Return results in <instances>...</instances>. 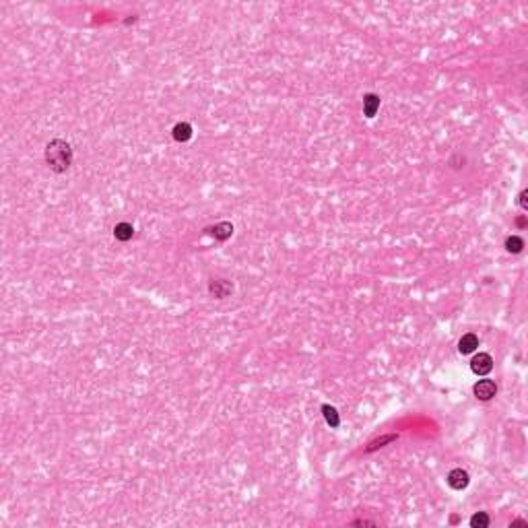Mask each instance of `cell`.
<instances>
[{
  "label": "cell",
  "instance_id": "7a4b0ae2",
  "mask_svg": "<svg viewBox=\"0 0 528 528\" xmlns=\"http://www.w3.org/2000/svg\"><path fill=\"white\" fill-rule=\"evenodd\" d=\"M470 369L477 376H487L491 369H493V357L489 353H479L474 355L472 361H470Z\"/></svg>",
  "mask_w": 528,
  "mask_h": 528
},
{
  "label": "cell",
  "instance_id": "277c9868",
  "mask_svg": "<svg viewBox=\"0 0 528 528\" xmlns=\"http://www.w3.org/2000/svg\"><path fill=\"white\" fill-rule=\"evenodd\" d=\"M468 481H470L468 472L462 470V468H454V470H450V474H448V485L456 491H462L464 487H468Z\"/></svg>",
  "mask_w": 528,
  "mask_h": 528
},
{
  "label": "cell",
  "instance_id": "9c48e42d",
  "mask_svg": "<svg viewBox=\"0 0 528 528\" xmlns=\"http://www.w3.org/2000/svg\"><path fill=\"white\" fill-rule=\"evenodd\" d=\"M114 235H116V240H120V242H128L130 237L135 235V229H132L130 223H118L114 227Z\"/></svg>",
  "mask_w": 528,
  "mask_h": 528
},
{
  "label": "cell",
  "instance_id": "5bb4252c",
  "mask_svg": "<svg viewBox=\"0 0 528 528\" xmlns=\"http://www.w3.org/2000/svg\"><path fill=\"white\" fill-rule=\"evenodd\" d=\"M526 196H528V192H526V190H524V192H522V194H520V206H522V208H524V210H526V208H528V202H526Z\"/></svg>",
  "mask_w": 528,
  "mask_h": 528
},
{
  "label": "cell",
  "instance_id": "7c38bea8",
  "mask_svg": "<svg viewBox=\"0 0 528 528\" xmlns=\"http://www.w3.org/2000/svg\"><path fill=\"white\" fill-rule=\"evenodd\" d=\"M322 411H324V419H326V423H328L330 427H338L340 419H338V413H336V409H334V407H328V405H324V407H322Z\"/></svg>",
  "mask_w": 528,
  "mask_h": 528
},
{
  "label": "cell",
  "instance_id": "6da1fadb",
  "mask_svg": "<svg viewBox=\"0 0 528 528\" xmlns=\"http://www.w3.org/2000/svg\"><path fill=\"white\" fill-rule=\"evenodd\" d=\"M46 163L50 165L52 171L56 173H62L70 167L72 163V149L66 141L62 139H54L50 141L48 147H46Z\"/></svg>",
  "mask_w": 528,
  "mask_h": 528
},
{
  "label": "cell",
  "instance_id": "8992f818",
  "mask_svg": "<svg viewBox=\"0 0 528 528\" xmlns=\"http://www.w3.org/2000/svg\"><path fill=\"white\" fill-rule=\"evenodd\" d=\"M378 108H380V97L374 95V93H367V95L363 97V114H365L367 118H374L376 112H378Z\"/></svg>",
  "mask_w": 528,
  "mask_h": 528
},
{
  "label": "cell",
  "instance_id": "5b68a950",
  "mask_svg": "<svg viewBox=\"0 0 528 528\" xmlns=\"http://www.w3.org/2000/svg\"><path fill=\"white\" fill-rule=\"evenodd\" d=\"M479 347V336L477 334H472V332H468V334H464L460 340H458V351L462 353V355H468V353H472L474 349Z\"/></svg>",
  "mask_w": 528,
  "mask_h": 528
},
{
  "label": "cell",
  "instance_id": "52a82bcc",
  "mask_svg": "<svg viewBox=\"0 0 528 528\" xmlns=\"http://www.w3.org/2000/svg\"><path fill=\"white\" fill-rule=\"evenodd\" d=\"M173 139H175L178 143H186V141H190V139H192V126H190L188 122H180V124H175V126H173Z\"/></svg>",
  "mask_w": 528,
  "mask_h": 528
},
{
  "label": "cell",
  "instance_id": "4fadbf2b",
  "mask_svg": "<svg viewBox=\"0 0 528 528\" xmlns=\"http://www.w3.org/2000/svg\"><path fill=\"white\" fill-rule=\"evenodd\" d=\"M470 526H472V528H485V526H489V516H487L485 512L474 514V516L470 518Z\"/></svg>",
  "mask_w": 528,
  "mask_h": 528
},
{
  "label": "cell",
  "instance_id": "8fae6325",
  "mask_svg": "<svg viewBox=\"0 0 528 528\" xmlns=\"http://www.w3.org/2000/svg\"><path fill=\"white\" fill-rule=\"evenodd\" d=\"M522 248H524V240H522V237H518V235H510L508 240H506V250H508V252L518 254V252H522Z\"/></svg>",
  "mask_w": 528,
  "mask_h": 528
},
{
  "label": "cell",
  "instance_id": "30bf717a",
  "mask_svg": "<svg viewBox=\"0 0 528 528\" xmlns=\"http://www.w3.org/2000/svg\"><path fill=\"white\" fill-rule=\"evenodd\" d=\"M231 233H233V225L229 223V221H221L219 225H215L213 227V235L217 237V240H227V237H231Z\"/></svg>",
  "mask_w": 528,
  "mask_h": 528
},
{
  "label": "cell",
  "instance_id": "ba28073f",
  "mask_svg": "<svg viewBox=\"0 0 528 528\" xmlns=\"http://www.w3.org/2000/svg\"><path fill=\"white\" fill-rule=\"evenodd\" d=\"M210 293H213L217 299H223V297H227L231 293V285L227 281H223V279L213 281V283H210Z\"/></svg>",
  "mask_w": 528,
  "mask_h": 528
},
{
  "label": "cell",
  "instance_id": "3957f363",
  "mask_svg": "<svg viewBox=\"0 0 528 528\" xmlns=\"http://www.w3.org/2000/svg\"><path fill=\"white\" fill-rule=\"evenodd\" d=\"M472 392L479 401H491L493 396L497 394V386L493 380H479L477 384L472 386Z\"/></svg>",
  "mask_w": 528,
  "mask_h": 528
}]
</instances>
